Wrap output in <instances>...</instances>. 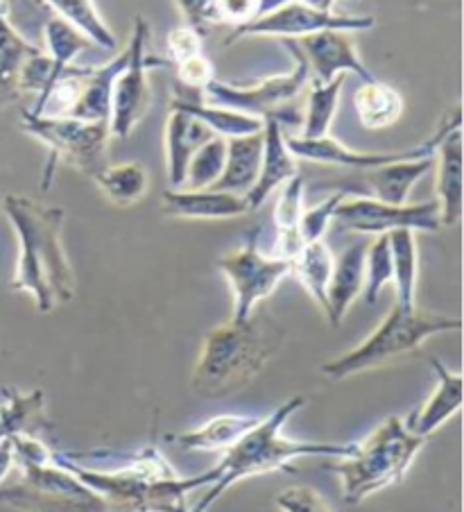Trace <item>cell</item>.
Returning a JSON list of instances; mask_svg holds the SVG:
<instances>
[{
	"label": "cell",
	"mask_w": 464,
	"mask_h": 512,
	"mask_svg": "<svg viewBox=\"0 0 464 512\" xmlns=\"http://www.w3.org/2000/svg\"><path fill=\"white\" fill-rule=\"evenodd\" d=\"M148 39L150 25L143 16H136L132 23L130 44H127V62L123 71L118 73L111 91V116L109 132L118 139H127L148 114L152 102V89L148 80V71L159 59L148 57Z\"/></svg>",
	"instance_id": "8fae6325"
},
{
	"label": "cell",
	"mask_w": 464,
	"mask_h": 512,
	"mask_svg": "<svg viewBox=\"0 0 464 512\" xmlns=\"http://www.w3.org/2000/svg\"><path fill=\"white\" fill-rule=\"evenodd\" d=\"M41 39H44V53L50 59V80L46 91L41 93L34 105H39L41 100L48 96V91L55 87L59 78H64V73L73 66V62L80 57L84 50H89L93 44L84 37V34L73 28L71 23H66L59 16H53L46 23L44 32H41Z\"/></svg>",
	"instance_id": "f1b7e54d"
},
{
	"label": "cell",
	"mask_w": 464,
	"mask_h": 512,
	"mask_svg": "<svg viewBox=\"0 0 464 512\" xmlns=\"http://www.w3.org/2000/svg\"><path fill=\"white\" fill-rule=\"evenodd\" d=\"M299 175L297 159L292 155L286 143V130L274 121L265 118L263 125V161L259 170V179L252 186V191L245 195L249 211L261 209L270 195L281 189L283 184Z\"/></svg>",
	"instance_id": "ac0fdd59"
},
{
	"label": "cell",
	"mask_w": 464,
	"mask_h": 512,
	"mask_svg": "<svg viewBox=\"0 0 464 512\" xmlns=\"http://www.w3.org/2000/svg\"><path fill=\"white\" fill-rule=\"evenodd\" d=\"M460 329V318L419 311L417 306L415 309H401V306L394 304V309L385 315L383 322L363 343L349 349L347 354L324 363L320 372L326 379L345 381L356 377V374L385 368V365L397 361V358L417 352L428 338L451 334V331Z\"/></svg>",
	"instance_id": "52a82bcc"
},
{
	"label": "cell",
	"mask_w": 464,
	"mask_h": 512,
	"mask_svg": "<svg viewBox=\"0 0 464 512\" xmlns=\"http://www.w3.org/2000/svg\"><path fill=\"white\" fill-rule=\"evenodd\" d=\"M227 161V139L222 136H211L200 150L195 152L191 164L186 168V179L182 189L202 191L211 189L218 182Z\"/></svg>",
	"instance_id": "8d00e7d4"
},
{
	"label": "cell",
	"mask_w": 464,
	"mask_h": 512,
	"mask_svg": "<svg viewBox=\"0 0 464 512\" xmlns=\"http://www.w3.org/2000/svg\"><path fill=\"white\" fill-rule=\"evenodd\" d=\"M304 404L306 397L302 395L288 399L277 411L261 417L252 431H247L234 447L227 449L220 463L213 467V483L191 512H206L229 488L245 479L272 472H295L292 463L299 458H347L356 442H315L283 435V426L297 411H302Z\"/></svg>",
	"instance_id": "3957f363"
},
{
	"label": "cell",
	"mask_w": 464,
	"mask_h": 512,
	"mask_svg": "<svg viewBox=\"0 0 464 512\" xmlns=\"http://www.w3.org/2000/svg\"><path fill=\"white\" fill-rule=\"evenodd\" d=\"M288 3H295V0H259V10H256V19H259V16L270 14L274 10H279V7L288 5Z\"/></svg>",
	"instance_id": "bcb514c9"
},
{
	"label": "cell",
	"mask_w": 464,
	"mask_h": 512,
	"mask_svg": "<svg viewBox=\"0 0 464 512\" xmlns=\"http://www.w3.org/2000/svg\"><path fill=\"white\" fill-rule=\"evenodd\" d=\"M392 284V254H390V241L388 234L376 236L372 243L367 245L365 254V286H363V300L367 306H374L378 297L385 288Z\"/></svg>",
	"instance_id": "74e56055"
},
{
	"label": "cell",
	"mask_w": 464,
	"mask_h": 512,
	"mask_svg": "<svg viewBox=\"0 0 464 512\" xmlns=\"http://www.w3.org/2000/svg\"><path fill=\"white\" fill-rule=\"evenodd\" d=\"M12 467H14L12 442L5 440V442H0V483L7 479V474H10Z\"/></svg>",
	"instance_id": "f6af8a7d"
},
{
	"label": "cell",
	"mask_w": 464,
	"mask_h": 512,
	"mask_svg": "<svg viewBox=\"0 0 464 512\" xmlns=\"http://www.w3.org/2000/svg\"><path fill=\"white\" fill-rule=\"evenodd\" d=\"M127 62V50L118 53L109 64L105 66H91L82 80V91L77 98L71 118H80V121H105L109 123L111 116V91H114V82L118 73L123 71Z\"/></svg>",
	"instance_id": "83f0119b"
},
{
	"label": "cell",
	"mask_w": 464,
	"mask_h": 512,
	"mask_svg": "<svg viewBox=\"0 0 464 512\" xmlns=\"http://www.w3.org/2000/svg\"><path fill=\"white\" fill-rule=\"evenodd\" d=\"M283 44L288 46L292 59H295L290 73L249 84V87L211 80L200 91L202 100L209 102V105L227 107L240 114L263 118V121L265 118H274L281 127L283 123H290L302 130V116H297L290 102L308 87V82H311V71H308V62L297 41L288 39L283 41Z\"/></svg>",
	"instance_id": "9c48e42d"
},
{
	"label": "cell",
	"mask_w": 464,
	"mask_h": 512,
	"mask_svg": "<svg viewBox=\"0 0 464 512\" xmlns=\"http://www.w3.org/2000/svg\"><path fill=\"white\" fill-rule=\"evenodd\" d=\"M369 243L349 245L340 259H335L329 288H326V320L340 327L365 286V254Z\"/></svg>",
	"instance_id": "ffe728a7"
},
{
	"label": "cell",
	"mask_w": 464,
	"mask_h": 512,
	"mask_svg": "<svg viewBox=\"0 0 464 512\" xmlns=\"http://www.w3.org/2000/svg\"><path fill=\"white\" fill-rule=\"evenodd\" d=\"M50 458L105 499L114 512H191L188 497L213 483V469L200 476L177 474L154 442L127 456L130 463L109 472L77 463L62 449H50Z\"/></svg>",
	"instance_id": "7a4b0ae2"
},
{
	"label": "cell",
	"mask_w": 464,
	"mask_h": 512,
	"mask_svg": "<svg viewBox=\"0 0 464 512\" xmlns=\"http://www.w3.org/2000/svg\"><path fill=\"white\" fill-rule=\"evenodd\" d=\"M21 127L34 136L50 152V161L44 170L41 189L53 186L55 168L59 161L80 173L96 177L100 170L109 166V123L105 121H80L71 116H44L32 114L28 109L21 112Z\"/></svg>",
	"instance_id": "ba28073f"
},
{
	"label": "cell",
	"mask_w": 464,
	"mask_h": 512,
	"mask_svg": "<svg viewBox=\"0 0 464 512\" xmlns=\"http://www.w3.org/2000/svg\"><path fill=\"white\" fill-rule=\"evenodd\" d=\"M211 80H216L213 78V64L204 55H195L177 64L179 87L188 91H202Z\"/></svg>",
	"instance_id": "60d3db41"
},
{
	"label": "cell",
	"mask_w": 464,
	"mask_h": 512,
	"mask_svg": "<svg viewBox=\"0 0 464 512\" xmlns=\"http://www.w3.org/2000/svg\"><path fill=\"white\" fill-rule=\"evenodd\" d=\"M218 270L225 275L234 293L231 320L245 322L290 275V259L265 256L259 247V229H254L243 245L220 256Z\"/></svg>",
	"instance_id": "30bf717a"
},
{
	"label": "cell",
	"mask_w": 464,
	"mask_h": 512,
	"mask_svg": "<svg viewBox=\"0 0 464 512\" xmlns=\"http://www.w3.org/2000/svg\"><path fill=\"white\" fill-rule=\"evenodd\" d=\"M345 80L347 75H338V78L326 84H320V82L311 84L299 136H304V139H322V136H329L335 112H338V102H340L342 84H345Z\"/></svg>",
	"instance_id": "d590c367"
},
{
	"label": "cell",
	"mask_w": 464,
	"mask_h": 512,
	"mask_svg": "<svg viewBox=\"0 0 464 512\" xmlns=\"http://www.w3.org/2000/svg\"><path fill=\"white\" fill-rule=\"evenodd\" d=\"M274 503L281 512H333L322 494L308 485H292V488L279 492Z\"/></svg>",
	"instance_id": "ab89813d"
},
{
	"label": "cell",
	"mask_w": 464,
	"mask_h": 512,
	"mask_svg": "<svg viewBox=\"0 0 464 512\" xmlns=\"http://www.w3.org/2000/svg\"><path fill=\"white\" fill-rule=\"evenodd\" d=\"M442 136L435 148V202L442 227H455L462 218V109L455 105L442 118Z\"/></svg>",
	"instance_id": "9a60e30c"
},
{
	"label": "cell",
	"mask_w": 464,
	"mask_h": 512,
	"mask_svg": "<svg viewBox=\"0 0 464 512\" xmlns=\"http://www.w3.org/2000/svg\"><path fill=\"white\" fill-rule=\"evenodd\" d=\"M297 44L306 57L308 71L315 78L313 82L326 84L338 78V75H356L360 82L376 80L374 73L360 59L358 48L347 32H317L311 37L299 39Z\"/></svg>",
	"instance_id": "2e32d148"
},
{
	"label": "cell",
	"mask_w": 464,
	"mask_h": 512,
	"mask_svg": "<svg viewBox=\"0 0 464 512\" xmlns=\"http://www.w3.org/2000/svg\"><path fill=\"white\" fill-rule=\"evenodd\" d=\"M304 177L295 175L281 186L277 207H274V227H277V256L292 259L302 250L299 220L304 213Z\"/></svg>",
	"instance_id": "4dcf8cb0"
},
{
	"label": "cell",
	"mask_w": 464,
	"mask_h": 512,
	"mask_svg": "<svg viewBox=\"0 0 464 512\" xmlns=\"http://www.w3.org/2000/svg\"><path fill=\"white\" fill-rule=\"evenodd\" d=\"M360 123L367 130H385L394 125L403 114L401 93L385 82H363L354 96Z\"/></svg>",
	"instance_id": "836d02e7"
},
{
	"label": "cell",
	"mask_w": 464,
	"mask_h": 512,
	"mask_svg": "<svg viewBox=\"0 0 464 512\" xmlns=\"http://www.w3.org/2000/svg\"><path fill=\"white\" fill-rule=\"evenodd\" d=\"M170 107L173 109H184L197 121L209 127L211 134L222 136V139H236V136H249L263 132L265 121L256 116H247L234 112V109L209 105V102L202 100L200 91H188L186 93H175L173 100H170Z\"/></svg>",
	"instance_id": "603a6c76"
},
{
	"label": "cell",
	"mask_w": 464,
	"mask_h": 512,
	"mask_svg": "<svg viewBox=\"0 0 464 512\" xmlns=\"http://www.w3.org/2000/svg\"><path fill=\"white\" fill-rule=\"evenodd\" d=\"M299 3H304L308 7H313V10H320V12H333L335 0H299Z\"/></svg>",
	"instance_id": "7dc6e473"
},
{
	"label": "cell",
	"mask_w": 464,
	"mask_h": 512,
	"mask_svg": "<svg viewBox=\"0 0 464 512\" xmlns=\"http://www.w3.org/2000/svg\"><path fill=\"white\" fill-rule=\"evenodd\" d=\"M286 329L270 313H252L245 322L229 320L206 334L191 386L197 395L218 399L247 388L279 354Z\"/></svg>",
	"instance_id": "277c9868"
},
{
	"label": "cell",
	"mask_w": 464,
	"mask_h": 512,
	"mask_svg": "<svg viewBox=\"0 0 464 512\" xmlns=\"http://www.w3.org/2000/svg\"><path fill=\"white\" fill-rule=\"evenodd\" d=\"M216 7L220 23H231L234 28H238V25L256 19L259 0H216Z\"/></svg>",
	"instance_id": "ee69618b"
},
{
	"label": "cell",
	"mask_w": 464,
	"mask_h": 512,
	"mask_svg": "<svg viewBox=\"0 0 464 512\" xmlns=\"http://www.w3.org/2000/svg\"><path fill=\"white\" fill-rule=\"evenodd\" d=\"M426 442V438L412 433L401 417L392 415L385 417L363 442H356L347 458L326 460L324 469L338 476L347 506H360L374 494L406 479Z\"/></svg>",
	"instance_id": "5b68a950"
},
{
	"label": "cell",
	"mask_w": 464,
	"mask_h": 512,
	"mask_svg": "<svg viewBox=\"0 0 464 512\" xmlns=\"http://www.w3.org/2000/svg\"><path fill=\"white\" fill-rule=\"evenodd\" d=\"M261 161H263V132L227 139L225 170H222L220 179L211 186V189L247 195L256 184V179H259Z\"/></svg>",
	"instance_id": "484cf974"
},
{
	"label": "cell",
	"mask_w": 464,
	"mask_h": 512,
	"mask_svg": "<svg viewBox=\"0 0 464 512\" xmlns=\"http://www.w3.org/2000/svg\"><path fill=\"white\" fill-rule=\"evenodd\" d=\"M93 182L105 198L116 204V207H134L139 204L150 189V175L143 164H116L107 166L105 170L93 177Z\"/></svg>",
	"instance_id": "d6a6232c"
},
{
	"label": "cell",
	"mask_w": 464,
	"mask_h": 512,
	"mask_svg": "<svg viewBox=\"0 0 464 512\" xmlns=\"http://www.w3.org/2000/svg\"><path fill=\"white\" fill-rule=\"evenodd\" d=\"M39 53H44V48L16 32L0 5V107L12 105L21 98V73L25 64Z\"/></svg>",
	"instance_id": "4316f807"
},
{
	"label": "cell",
	"mask_w": 464,
	"mask_h": 512,
	"mask_svg": "<svg viewBox=\"0 0 464 512\" xmlns=\"http://www.w3.org/2000/svg\"><path fill=\"white\" fill-rule=\"evenodd\" d=\"M431 368L435 370L437 386L433 395L412 413L406 422L408 429L419 438H431L442 426L460 413L462 408V374L451 372L440 358H428Z\"/></svg>",
	"instance_id": "d6986e66"
},
{
	"label": "cell",
	"mask_w": 464,
	"mask_h": 512,
	"mask_svg": "<svg viewBox=\"0 0 464 512\" xmlns=\"http://www.w3.org/2000/svg\"><path fill=\"white\" fill-rule=\"evenodd\" d=\"M435 166V155L419 159H401L392 164L367 170V184L372 189V198L388 204H406L415 186L431 173Z\"/></svg>",
	"instance_id": "cb8c5ba5"
},
{
	"label": "cell",
	"mask_w": 464,
	"mask_h": 512,
	"mask_svg": "<svg viewBox=\"0 0 464 512\" xmlns=\"http://www.w3.org/2000/svg\"><path fill=\"white\" fill-rule=\"evenodd\" d=\"M44 3L53 10L55 16L80 30L93 46L111 50V53L118 50L116 34L111 32L105 19H102L93 0H44Z\"/></svg>",
	"instance_id": "e575fe53"
},
{
	"label": "cell",
	"mask_w": 464,
	"mask_h": 512,
	"mask_svg": "<svg viewBox=\"0 0 464 512\" xmlns=\"http://www.w3.org/2000/svg\"><path fill=\"white\" fill-rule=\"evenodd\" d=\"M376 25L374 16L369 14H335V12H320L313 10L304 3H288L259 19L238 25L234 32L225 39V44L231 46L236 41L247 37H274L283 41H299L311 37L317 32L335 30V32H367Z\"/></svg>",
	"instance_id": "4fadbf2b"
},
{
	"label": "cell",
	"mask_w": 464,
	"mask_h": 512,
	"mask_svg": "<svg viewBox=\"0 0 464 512\" xmlns=\"http://www.w3.org/2000/svg\"><path fill=\"white\" fill-rule=\"evenodd\" d=\"M3 397L5 401L0 406V442L14 438V435L39 438L41 433L50 431L44 390L34 388L30 392H21L16 388H5Z\"/></svg>",
	"instance_id": "7402d4cb"
},
{
	"label": "cell",
	"mask_w": 464,
	"mask_h": 512,
	"mask_svg": "<svg viewBox=\"0 0 464 512\" xmlns=\"http://www.w3.org/2000/svg\"><path fill=\"white\" fill-rule=\"evenodd\" d=\"M168 53L175 64L202 55V34L195 28H188V25L173 30L168 34Z\"/></svg>",
	"instance_id": "7bdbcfd3"
},
{
	"label": "cell",
	"mask_w": 464,
	"mask_h": 512,
	"mask_svg": "<svg viewBox=\"0 0 464 512\" xmlns=\"http://www.w3.org/2000/svg\"><path fill=\"white\" fill-rule=\"evenodd\" d=\"M259 422L261 417L256 415H218L204 422L200 429L168 435L166 440L182 451H211L213 454V451H227L234 447Z\"/></svg>",
	"instance_id": "d4e9b609"
},
{
	"label": "cell",
	"mask_w": 464,
	"mask_h": 512,
	"mask_svg": "<svg viewBox=\"0 0 464 512\" xmlns=\"http://www.w3.org/2000/svg\"><path fill=\"white\" fill-rule=\"evenodd\" d=\"M10 442L21 481L0 488V503L19 512H114L105 499L53 463L44 440L14 435Z\"/></svg>",
	"instance_id": "8992f818"
},
{
	"label": "cell",
	"mask_w": 464,
	"mask_h": 512,
	"mask_svg": "<svg viewBox=\"0 0 464 512\" xmlns=\"http://www.w3.org/2000/svg\"><path fill=\"white\" fill-rule=\"evenodd\" d=\"M392 254V284L397 293V306L415 309L419 284V245L417 234L410 229H397L388 234Z\"/></svg>",
	"instance_id": "f546056e"
},
{
	"label": "cell",
	"mask_w": 464,
	"mask_h": 512,
	"mask_svg": "<svg viewBox=\"0 0 464 512\" xmlns=\"http://www.w3.org/2000/svg\"><path fill=\"white\" fill-rule=\"evenodd\" d=\"M347 195L349 193H345V191L333 193L324 202L315 204V207L304 209L302 220H299V238H302L304 245L315 243V241H324L326 232H329L331 225H333L335 209L340 207V202L345 200Z\"/></svg>",
	"instance_id": "f35d334b"
},
{
	"label": "cell",
	"mask_w": 464,
	"mask_h": 512,
	"mask_svg": "<svg viewBox=\"0 0 464 512\" xmlns=\"http://www.w3.org/2000/svg\"><path fill=\"white\" fill-rule=\"evenodd\" d=\"M333 225L365 236H381L397 229L435 234L442 229V220L435 198L417 204H388L376 198H349L347 195L335 209Z\"/></svg>",
	"instance_id": "7c38bea8"
},
{
	"label": "cell",
	"mask_w": 464,
	"mask_h": 512,
	"mask_svg": "<svg viewBox=\"0 0 464 512\" xmlns=\"http://www.w3.org/2000/svg\"><path fill=\"white\" fill-rule=\"evenodd\" d=\"M3 211L19 238L12 290L30 295L39 313L73 302L75 272L62 238L66 211L28 195H5Z\"/></svg>",
	"instance_id": "6da1fadb"
},
{
	"label": "cell",
	"mask_w": 464,
	"mask_h": 512,
	"mask_svg": "<svg viewBox=\"0 0 464 512\" xmlns=\"http://www.w3.org/2000/svg\"><path fill=\"white\" fill-rule=\"evenodd\" d=\"M442 136V125H437V132L431 139L421 141L419 145H412L406 150L397 152H356L342 145L340 141L331 139V136H322V139H304L299 134L286 132V143L292 155L299 161H311V164H324V166H342V168H356V170H372L378 166L392 164V161L401 159H419L435 155L437 141Z\"/></svg>",
	"instance_id": "5bb4252c"
},
{
	"label": "cell",
	"mask_w": 464,
	"mask_h": 512,
	"mask_svg": "<svg viewBox=\"0 0 464 512\" xmlns=\"http://www.w3.org/2000/svg\"><path fill=\"white\" fill-rule=\"evenodd\" d=\"M188 28L202 32L206 25H220L216 0H175Z\"/></svg>",
	"instance_id": "b9f144b4"
},
{
	"label": "cell",
	"mask_w": 464,
	"mask_h": 512,
	"mask_svg": "<svg viewBox=\"0 0 464 512\" xmlns=\"http://www.w3.org/2000/svg\"><path fill=\"white\" fill-rule=\"evenodd\" d=\"M333 266L335 256L324 241L302 245V250L290 259V275H295L322 311H326V288H329Z\"/></svg>",
	"instance_id": "1f68e13d"
},
{
	"label": "cell",
	"mask_w": 464,
	"mask_h": 512,
	"mask_svg": "<svg viewBox=\"0 0 464 512\" xmlns=\"http://www.w3.org/2000/svg\"><path fill=\"white\" fill-rule=\"evenodd\" d=\"M161 213L175 220H227L252 213L245 195L227 191L168 189L161 195Z\"/></svg>",
	"instance_id": "e0dca14e"
},
{
	"label": "cell",
	"mask_w": 464,
	"mask_h": 512,
	"mask_svg": "<svg viewBox=\"0 0 464 512\" xmlns=\"http://www.w3.org/2000/svg\"><path fill=\"white\" fill-rule=\"evenodd\" d=\"M209 127L184 109H173L166 118V173L170 189H182L186 168L202 145L211 139Z\"/></svg>",
	"instance_id": "44dd1931"
}]
</instances>
